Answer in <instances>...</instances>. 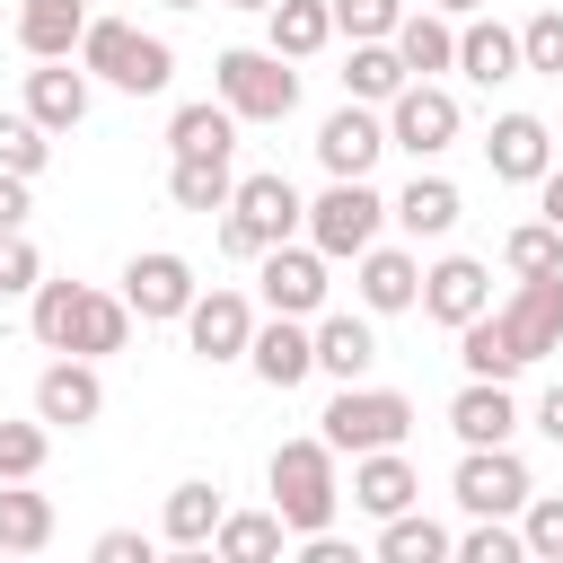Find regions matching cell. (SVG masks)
I'll return each instance as SVG.
<instances>
[{
	"label": "cell",
	"mask_w": 563,
	"mask_h": 563,
	"mask_svg": "<svg viewBox=\"0 0 563 563\" xmlns=\"http://www.w3.org/2000/svg\"><path fill=\"white\" fill-rule=\"evenodd\" d=\"M26 325L44 352H79V361H106L132 343V308L123 290H88V282H35L26 290Z\"/></svg>",
	"instance_id": "6da1fadb"
},
{
	"label": "cell",
	"mask_w": 563,
	"mask_h": 563,
	"mask_svg": "<svg viewBox=\"0 0 563 563\" xmlns=\"http://www.w3.org/2000/svg\"><path fill=\"white\" fill-rule=\"evenodd\" d=\"M79 70L106 79V88H123V97H158V88L176 79V44H167V35H141L132 18H88Z\"/></svg>",
	"instance_id": "7a4b0ae2"
},
{
	"label": "cell",
	"mask_w": 563,
	"mask_h": 563,
	"mask_svg": "<svg viewBox=\"0 0 563 563\" xmlns=\"http://www.w3.org/2000/svg\"><path fill=\"white\" fill-rule=\"evenodd\" d=\"M264 475H273V510H282L290 537L334 528V510H343V475H334V449H325V440H282Z\"/></svg>",
	"instance_id": "3957f363"
},
{
	"label": "cell",
	"mask_w": 563,
	"mask_h": 563,
	"mask_svg": "<svg viewBox=\"0 0 563 563\" xmlns=\"http://www.w3.org/2000/svg\"><path fill=\"white\" fill-rule=\"evenodd\" d=\"M211 88H220V106H229L238 123H290V114H299V70H290L273 44H229V53L211 62Z\"/></svg>",
	"instance_id": "277c9868"
},
{
	"label": "cell",
	"mask_w": 563,
	"mask_h": 563,
	"mask_svg": "<svg viewBox=\"0 0 563 563\" xmlns=\"http://www.w3.org/2000/svg\"><path fill=\"white\" fill-rule=\"evenodd\" d=\"M405 431H413V396H396V387H334V405L317 413V440L334 449V457H361V449H405Z\"/></svg>",
	"instance_id": "5b68a950"
},
{
	"label": "cell",
	"mask_w": 563,
	"mask_h": 563,
	"mask_svg": "<svg viewBox=\"0 0 563 563\" xmlns=\"http://www.w3.org/2000/svg\"><path fill=\"white\" fill-rule=\"evenodd\" d=\"M308 246L325 255V264H352L361 246H378V229H387V194L369 185V176H334L317 202H308Z\"/></svg>",
	"instance_id": "8992f818"
},
{
	"label": "cell",
	"mask_w": 563,
	"mask_h": 563,
	"mask_svg": "<svg viewBox=\"0 0 563 563\" xmlns=\"http://www.w3.org/2000/svg\"><path fill=\"white\" fill-rule=\"evenodd\" d=\"M449 493H457V510H466V519H510L537 484H528V457H519L510 440H493V449H466V457H457Z\"/></svg>",
	"instance_id": "52a82bcc"
},
{
	"label": "cell",
	"mask_w": 563,
	"mask_h": 563,
	"mask_svg": "<svg viewBox=\"0 0 563 563\" xmlns=\"http://www.w3.org/2000/svg\"><path fill=\"white\" fill-rule=\"evenodd\" d=\"M457 97L440 88V79H405L396 97H387V150H413V158H440L449 141H457Z\"/></svg>",
	"instance_id": "ba28073f"
},
{
	"label": "cell",
	"mask_w": 563,
	"mask_h": 563,
	"mask_svg": "<svg viewBox=\"0 0 563 563\" xmlns=\"http://www.w3.org/2000/svg\"><path fill=\"white\" fill-rule=\"evenodd\" d=\"M194 264L176 255V246H141L132 264H123V308L141 317V325H176L185 308H194Z\"/></svg>",
	"instance_id": "9c48e42d"
},
{
	"label": "cell",
	"mask_w": 563,
	"mask_h": 563,
	"mask_svg": "<svg viewBox=\"0 0 563 563\" xmlns=\"http://www.w3.org/2000/svg\"><path fill=\"white\" fill-rule=\"evenodd\" d=\"M255 290H264L273 317H317L334 282H325V255H317V246H290V238H282V246L255 255Z\"/></svg>",
	"instance_id": "30bf717a"
},
{
	"label": "cell",
	"mask_w": 563,
	"mask_h": 563,
	"mask_svg": "<svg viewBox=\"0 0 563 563\" xmlns=\"http://www.w3.org/2000/svg\"><path fill=\"white\" fill-rule=\"evenodd\" d=\"M97 413H106V378H97V361L53 352L44 378H35V422H44V431H88Z\"/></svg>",
	"instance_id": "8fae6325"
},
{
	"label": "cell",
	"mask_w": 563,
	"mask_h": 563,
	"mask_svg": "<svg viewBox=\"0 0 563 563\" xmlns=\"http://www.w3.org/2000/svg\"><path fill=\"white\" fill-rule=\"evenodd\" d=\"M229 220H238L255 246H282V238H299L308 202H299V185H290L282 167H264V176H238V185H229Z\"/></svg>",
	"instance_id": "7c38bea8"
},
{
	"label": "cell",
	"mask_w": 563,
	"mask_h": 563,
	"mask_svg": "<svg viewBox=\"0 0 563 563\" xmlns=\"http://www.w3.org/2000/svg\"><path fill=\"white\" fill-rule=\"evenodd\" d=\"M194 361H246V334H255V299L246 290H194V308L176 317Z\"/></svg>",
	"instance_id": "4fadbf2b"
},
{
	"label": "cell",
	"mask_w": 563,
	"mask_h": 563,
	"mask_svg": "<svg viewBox=\"0 0 563 563\" xmlns=\"http://www.w3.org/2000/svg\"><path fill=\"white\" fill-rule=\"evenodd\" d=\"M493 317H501V334L519 343V361L563 352V273H528V282L510 290V308H493Z\"/></svg>",
	"instance_id": "5bb4252c"
},
{
	"label": "cell",
	"mask_w": 563,
	"mask_h": 563,
	"mask_svg": "<svg viewBox=\"0 0 563 563\" xmlns=\"http://www.w3.org/2000/svg\"><path fill=\"white\" fill-rule=\"evenodd\" d=\"M378 150H387V114H369L361 97H343V106L317 123V167H325V176H369Z\"/></svg>",
	"instance_id": "9a60e30c"
},
{
	"label": "cell",
	"mask_w": 563,
	"mask_h": 563,
	"mask_svg": "<svg viewBox=\"0 0 563 563\" xmlns=\"http://www.w3.org/2000/svg\"><path fill=\"white\" fill-rule=\"evenodd\" d=\"M431 325H466V317H484L493 308V273L475 264V255H440V264H422V299H413Z\"/></svg>",
	"instance_id": "2e32d148"
},
{
	"label": "cell",
	"mask_w": 563,
	"mask_h": 563,
	"mask_svg": "<svg viewBox=\"0 0 563 563\" xmlns=\"http://www.w3.org/2000/svg\"><path fill=\"white\" fill-rule=\"evenodd\" d=\"M352 290H361V308H369V317H396V308H413V299H422V255L378 238V246H361V255H352Z\"/></svg>",
	"instance_id": "e0dca14e"
},
{
	"label": "cell",
	"mask_w": 563,
	"mask_h": 563,
	"mask_svg": "<svg viewBox=\"0 0 563 563\" xmlns=\"http://www.w3.org/2000/svg\"><path fill=\"white\" fill-rule=\"evenodd\" d=\"M308 334H317V369H325L334 387H352V378L378 369V325H369V308H361V317H352V308H317Z\"/></svg>",
	"instance_id": "ac0fdd59"
},
{
	"label": "cell",
	"mask_w": 563,
	"mask_h": 563,
	"mask_svg": "<svg viewBox=\"0 0 563 563\" xmlns=\"http://www.w3.org/2000/svg\"><path fill=\"white\" fill-rule=\"evenodd\" d=\"M88 70H79V53H62V62H35L26 70V114L44 123V132H79L88 123Z\"/></svg>",
	"instance_id": "d6986e66"
},
{
	"label": "cell",
	"mask_w": 563,
	"mask_h": 563,
	"mask_svg": "<svg viewBox=\"0 0 563 563\" xmlns=\"http://www.w3.org/2000/svg\"><path fill=\"white\" fill-rule=\"evenodd\" d=\"M246 369H255L264 387H299V378L317 369V334H308V317H264V325L246 334Z\"/></svg>",
	"instance_id": "ffe728a7"
},
{
	"label": "cell",
	"mask_w": 563,
	"mask_h": 563,
	"mask_svg": "<svg viewBox=\"0 0 563 563\" xmlns=\"http://www.w3.org/2000/svg\"><path fill=\"white\" fill-rule=\"evenodd\" d=\"M449 431H457V449H493V440H510V431H519V396H510V378H466V387L449 396Z\"/></svg>",
	"instance_id": "44dd1931"
},
{
	"label": "cell",
	"mask_w": 563,
	"mask_h": 563,
	"mask_svg": "<svg viewBox=\"0 0 563 563\" xmlns=\"http://www.w3.org/2000/svg\"><path fill=\"white\" fill-rule=\"evenodd\" d=\"M484 158H493V176H501V185H537V176L554 167V132H545L537 114H493Z\"/></svg>",
	"instance_id": "7402d4cb"
},
{
	"label": "cell",
	"mask_w": 563,
	"mask_h": 563,
	"mask_svg": "<svg viewBox=\"0 0 563 563\" xmlns=\"http://www.w3.org/2000/svg\"><path fill=\"white\" fill-rule=\"evenodd\" d=\"M352 501H361L369 519H396V510L422 501V475L405 466V449H361V457H352Z\"/></svg>",
	"instance_id": "603a6c76"
},
{
	"label": "cell",
	"mask_w": 563,
	"mask_h": 563,
	"mask_svg": "<svg viewBox=\"0 0 563 563\" xmlns=\"http://www.w3.org/2000/svg\"><path fill=\"white\" fill-rule=\"evenodd\" d=\"M457 70L475 79V88H501V79H519V26H501V18H457Z\"/></svg>",
	"instance_id": "cb8c5ba5"
},
{
	"label": "cell",
	"mask_w": 563,
	"mask_h": 563,
	"mask_svg": "<svg viewBox=\"0 0 563 563\" xmlns=\"http://www.w3.org/2000/svg\"><path fill=\"white\" fill-rule=\"evenodd\" d=\"M387 44H396V62H405L413 79H440V70H457V18H440V9H405Z\"/></svg>",
	"instance_id": "d4e9b609"
},
{
	"label": "cell",
	"mask_w": 563,
	"mask_h": 563,
	"mask_svg": "<svg viewBox=\"0 0 563 563\" xmlns=\"http://www.w3.org/2000/svg\"><path fill=\"white\" fill-rule=\"evenodd\" d=\"M79 35H88V0H18V44H26V62L79 53Z\"/></svg>",
	"instance_id": "484cf974"
},
{
	"label": "cell",
	"mask_w": 563,
	"mask_h": 563,
	"mask_svg": "<svg viewBox=\"0 0 563 563\" xmlns=\"http://www.w3.org/2000/svg\"><path fill=\"white\" fill-rule=\"evenodd\" d=\"M167 150H176V158H229V150H238V114H229L220 97H194V106L167 114Z\"/></svg>",
	"instance_id": "4316f807"
},
{
	"label": "cell",
	"mask_w": 563,
	"mask_h": 563,
	"mask_svg": "<svg viewBox=\"0 0 563 563\" xmlns=\"http://www.w3.org/2000/svg\"><path fill=\"white\" fill-rule=\"evenodd\" d=\"M457 211H466V202H457V185H449V176H413V185L387 202V220H396L413 246H422V238H449V229H457Z\"/></svg>",
	"instance_id": "83f0119b"
},
{
	"label": "cell",
	"mask_w": 563,
	"mask_h": 563,
	"mask_svg": "<svg viewBox=\"0 0 563 563\" xmlns=\"http://www.w3.org/2000/svg\"><path fill=\"white\" fill-rule=\"evenodd\" d=\"M264 44H273L282 62H308V53L334 44V9H325V0H273V9H264Z\"/></svg>",
	"instance_id": "f1b7e54d"
},
{
	"label": "cell",
	"mask_w": 563,
	"mask_h": 563,
	"mask_svg": "<svg viewBox=\"0 0 563 563\" xmlns=\"http://www.w3.org/2000/svg\"><path fill=\"white\" fill-rule=\"evenodd\" d=\"M211 528H220V484H211V475H185V484L167 493V510H158V537L194 554V545H211Z\"/></svg>",
	"instance_id": "f546056e"
},
{
	"label": "cell",
	"mask_w": 563,
	"mask_h": 563,
	"mask_svg": "<svg viewBox=\"0 0 563 563\" xmlns=\"http://www.w3.org/2000/svg\"><path fill=\"white\" fill-rule=\"evenodd\" d=\"M282 510H220V528H211V554L220 563H273L282 554Z\"/></svg>",
	"instance_id": "4dcf8cb0"
},
{
	"label": "cell",
	"mask_w": 563,
	"mask_h": 563,
	"mask_svg": "<svg viewBox=\"0 0 563 563\" xmlns=\"http://www.w3.org/2000/svg\"><path fill=\"white\" fill-rule=\"evenodd\" d=\"M53 545V493L0 484V554H44Z\"/></svg>",
	"instance_id": "1f68e13d"
},
{
	"label": "cell",
	"mask_w": 563,
	"mask_h": 563,
	"mask_svg": "<svg viewBox=\"0 0 563 563\" xmlns=\"http://www.w3.org/2000/svg\"><path fill=\"white\" fill-rule=\"evenodd\" d=\"M405 79H413V70L396 62V44H387V35L352 44V62H343V97H361V106H387V97H396Z\"/></svg>",
	"instance_id": "d6a6232c"
},
{
	"label": "cell",
	"mask_w": 563,
	"mask_h": 563,
	"mask_svg": "<svg viewBox=\"0 0 563 563\" xmlns=\"http://www.w3.org/2000/svg\"><path fill=\"white\" fill-rule=\"evenodd\" d=\"M229 185H238L229 158H167V202L176 211H202L211 220V211H229Z\"/></svg>",
	"instance_id": "836d02e7"
},
{
	"label": "cell",
	"mask_w": 563,
	"mask_h": 563,
	"mask_svg": "<svg viewBox=\"0 0 563 563\" xmlns=\"http://www.w3.org/2000/svg\"><path fill=\"white\" fill-rule=\"evenodd\" d=\"M457 361H466V378H519V369H528V361H519V343L501 334V317H493V308L457 325Z\"/></svg>",
	"instance_id": "e575fe53"
},
{
	"label": "cell",
	"mask_w": 563,
	"mask_h": 563,
	"mask_svg": "<svg viewBox=\"0 0 563 563\" xmlns=\"http://www.w3.org/2000/svg\"><path fill=\"white\" fill-rule=\"evenodd\" d=\"M449 528L440 519H422V510H396V519H378V563H449Z\"/></svg>",
	"instance_id": "d590c367"
},
{
	"label": "cell",
	"mask_w": 563,
	"mask_h": 563,
	"mask_svg": "<svg viewBox=\"0 0 563 563\" xmlns=\"http://www.w3.org/2000/svg\"><path fill=\"white\" fill-rule=\"evenodd\" d=\"M501 264L528 282V273H563V229L554 220H519L510 238H501Z\"/></svg>",
	"instance_id": "8d00e7d4"
},
{
	"label": "cell",
	"mask_w": 563,
	"mask_h": 563,
	"mask_svg": "<svg viewBox=\"0 0 563 563\" xmlns=\"http://www.w3.org/2000/svg\"><path fill=\"white\" fill-rule=\"evenodd\" d=\"M44 158H53V132H44L26 106H18V114H0V167L35 185V176H44Z\"/></svg>",
	"instance_id": "74e56055"
},
{
	"label": "cell",
	"mask_w": 563,
	"mask_h": 563,
	"mask_svg": "<svg viewBox=\"0 0 563 563\" xmlns=\"http://www.w3.org/2000/svg\"><path fill=\"white\" fill-rule=\"evenodd\" d=\"M44 449H53L44 422H0V484H35L44 475Z\"/></svg>",
	"instance_id": "f35d334b"
},
{
	"label": "cell",
	"mask_w": 563,
	"mask_h": 563,
	"mask_svg": "<svg viewBox=\"0 0 563 563\" xmlns=\"http://www.w3.org/2000/svg\"><path fill=\"white\" fill-rule=\"evenodd\" d=\"M519 545L537 563H563V493H528L519 501Z\"/></svg>",
	"instance_id": "ab89813d"
},
{
	"label": "cell",
	"mask_w": 563,
	"mask_h": 563,
	"mask_svg": "<svg viewBox=\"0 0 563 563\" xmlns=\"http://www.w3.org/2000/svg\"><path fill=\"white\" fill-rule=\"evenodd\" d=\"M519 70H545V79H563V0H554V9H537V18L519 26Z\"/></svg>",
	"instance_id": "60d3db41"
},
{
	"label": "cell",
	"mask_w": 563,
	"mask_h": 563,
	"mask_svg": "<svg viewBox=\"0 0 563 563\" xmlns=\"http://www.w3.org/2000/svg\"><path fill=\"white\" fill-rule=\"evenodd\" d=\"M457 563H528V545H519V528H501V519H475L457 545H449Z\"/></svg>",
	"instance_id": "b9f144b4"
},
{
	"label": "cell",
	"mask_w": 563,
	"mask_h": 563,
	"mask_svg": "<svg viewBox=\"0 0 563 563\" xmlns=\"http://www.w3.org/2000/svg\"><path fill=\"white\" fill-rule=\"evenodd\" d=\"M325 9H334V35H352V44L396 35V18H405V0H325Z\"/></svg>",
	"instance_id": "7bdbcfd3"
},
{
	"label": "cell",
	"mask_w": 563,
	"mask_h": 563,
	"mask_svg": "<svg viewBox=\"0 0 563 563\" xmlns=\"http://www.w3.org/2000/svg\"><path fill=\"white\" fill-rule=\"evenodd\" d=\"M44 282V255L26 246V229H0V299H26Z\"/></svg>",
	"instance_id": "ee69618b"
},
{
	"label": "cell",
	"mask_w": 563,
	"mask_h": 563,
	"mask_svg": "<svg viewBox=\"0 0 563 563\" xmlns=\"http://www.w3.org/2000/svg\"><path fill=\"white\" fill-rule=\"evenodd\" d=\"M97 563H150V537L141 528H106L97 537Z\"/></svg>",
	"instance_id": "f6af8a7d"
},
{
	"label": "cell",
	"mask_w": 563,
	"mask_h": 563,
	"mask_svg": "<svg viewBox=\"0 0 563 563\" xmlns=\"http://www.w3.org/2000/svg\"><path fill=\"white\" fill-rule=\"evenodd\" d=\"M0 229H26V176L0 167Z\"/></svg>",
	"instance_id": "bcb514c9"
},
{
	"label": "cell",
	"mask_w": 563,
	"mask_h": 563,
	"mask_svg": "<svg viewBox=\"0 0 563 563\" xmlns=\"http://www.w3.org/2000/svg\"><path fill=\"white\" fill-rule=\"evenodd\" d=\"M537 431H545V440H554V449H563V378H554V387H545V396H537Z\"/></svg>",
	"instance_id": "7dc6e473"
},
{
	"label": "cell",
	"mask_w": 563,
	"mask_h": 563,
	"mask_svg": "<svg viewBox=\"0 0 563 563\" xmlns=\"http://www.w3.org/2000/svg\"><path fill=\"white\" fill-rule=\"evenodd\" d=\"M537 220H554V229H563V167H545V176H537Z\"/></svg>",
	"instance_id": "c3c4849f"
},
{
	"label": "cell",
	"mask_w": 563,
	"mask_h": 563,
	"mask_svg": "<svg viewBox=\"0 0 563 563\" xmlns=\"http://www.w3.org/2000/svg\"><path fill=\"white\" fill-rule=\"evenodd\" d=\"M220 255H238V264H255V255H264V246H255V238H246V229H238V220H229V211H220Z\"/></svg>",
	"instance_id": "681fc988"
},
{
	"label": "cell",
	"mask_w": 563,
	"mask_h": 563,
	"mask_svg": "<svg viewBox=\"0 0 563 563\" xmlns=\"http://www.w3.org/2000/svg\"><path fill=\"white\" fill-rule=\"evenodd\" d=\"M422 9H440V18H475V9H493V0H422Z\"/></svg>",
	"instance_id": "f907efd6"
},
{
	"label": "cell",
	"mask_w": 563,
	"mask_h": 563,
	"mask_svg": "<svg viewBox=\"0 0 563 563\" xmlns=\"http://www.w3.org/2000/svg\"><path fill=\"white\" fill-rule=\"evenodd\" d=\"M220 9H255V18H264V9H273V0H220Z\"/></svg>",
	"instance_id": "816d5d0a"
},
{
	"label": "cell",
	"mask_w": 563,
	"mask_h": 563,
	"mask_svg": "<svg viewBox=\"0 0 563 563\" xmlns=\"http://www.w3.org/2000/svg\"><path fill=\"white\" fill-rule=\"evenodd\" d=\"M158 9H202V0H158Z\"/></svg>",
	"instance_id": "f5cc1de1"
}]
</instances>
